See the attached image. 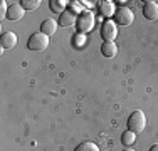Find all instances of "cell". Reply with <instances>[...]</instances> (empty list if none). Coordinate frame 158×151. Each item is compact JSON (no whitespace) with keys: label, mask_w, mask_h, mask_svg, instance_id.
Listing matches in <instances>:
<instances>
[{"label":"cell","mask_w":158,"mask_h":151,"mask_svg":"<svg viewBox=\"0 0 158 151\" xmlns=\"http://www.w3.org/2000/svg\"><path fill=\"white\" fill-rule=\"evenodd\" d=\"M145 126H146V116L145 112L136 109V111L131 112V116L128 118V129L133 131L135 134H140L141 131H145Z\"/></svg>","instance_id":"1"},{"label":"cell","mask_w":158,"mask_h":151,"mask_svg":"<svg viewBox=\"0 0 158 151\" xmlns=\"http://www.w3.org/2000/svg\"><path fill=\"white\" fill-rule=\"evenodd\" d=\"M94 24H96V17L93 15L91 10H84V12H81L79 17H77V22H76L77 30L81 34L91 32V30L94 29Z\"/></svg>","instance_id":"2"},{"label":"cell","mask_w":158,"mask_h":151,"mask_svg":"<svg viewBox=\"0 0 158 151\" xmlns=\"http://www.w3.org/2000/svg\"><path fill=\"white\" fill-rule=\"evenodd\" d=\"M47 45H49V37L42 32H34L27 40V47L31 49V51H35V52L46 51Z\"/></svg>","instance_id":"3"},{"label":"cell","mask_w":158,"mask_h":151,"mask_svg":"<svg viewBox=\"0 0 158 151\" xmlns=\"http://www.w3.org/2000/svg\"><path fill=\"white\" fill-rule=\"evenodd\" d=\"M116 35H118V25H116V22H113V20L103 22V25H101V39L104 42H114Z\"/></svg>","instance_id":"4"},{"label":"cell","mask_w":158,"mask_h":151,"mask_svg":"<svg viewBox=\"0 0 158 151\" xmlns=\"http://www.w3.org/2000/svg\"><path fill=\"white\" fill-rule=\"evenodd\" d=\"M135 20V14L131 12L128 7H121V9L116 10V22H118L119 25H130L131 22Z\"/></svg>","instance_id":"5"},{"label":"cell","mask_w":158,"mask_h":151,"mask_svg":"<svg viewBox=\"0 0 158 151\" xmlns=\"http://www.w3.org/2000/svg\"><path fill=\"white\" fill-rule=\"evenodd\" d=\"M143 15H145L148 20H156L158 18V3L153 0H148L143 5Z\"/></svg>","instance_id":"6"},{"label":"cell","mask_w":158,"mask_h":151,"mask_svg":"<svg viewBox=\"0 0 158 151\" xmlns=\"http://www.w3.org/2000/svg\"><path fill=\"white\" fill-rule=\"evenodd\" d=\"M17 44V35L14 32H3L0 35V45H2V51L5 49H14Z\"/></svg>","instance_id":"7"},{"label":"cell","mask_w":158,"mask_h":151,"mask_svg":"<svg viewBox=\"0 0 158 151\" xmlns=\"http://www.w3.org/2000/svg\"><path fill=\"white\" fill-rule=\"evenodd\" d=\"M76 22H77V15L71 9H67L66 12H62L61 17H59V24H61L62 27H71V25H74Z\"/></svg>","instance_id":"8"},{"label":"cell","mask_w":158,"mask_h":151,"mask_svg":"<svg viewBox=\"0 0 158 151\" xmlns=\"http://www.w3.org/2000/svg\"><path fill=\"white\" fill-rule=\"evenodd\" d=\"M99 14L103 15V17H113V15L116 14L114 2H111V0H104V2H101L99 3Z\"/></svg>","instance_id":"9"},{"label":"cell","mask_w":158,"mask_h":151,"mask_svg":"<svg viewBox=\"0 0 158 151\" xmlns=\"http://www.w3.org/2000/svg\"><path fill=\"white\" fill-rule=\"evenodd\" d=\"M24 7L20 5V3H14V5L9 7V14H7V18H10V20H20L22 17H24Z\"/></svg>","instance_id":"10"},{"label":"cell","mask_w":158,"mask_h":151,"mask_svg":"<svg viewBox=\"0 0 158 151\" xmlns=\"http://www.w3.org/2000/svg\"><path fill=\"white\" fill-rule=\"evenodd\" d=\"M56 30H57V22H56L54 18H46V20L40 24V32L46 34L47 37H51Z\"/></svg>","instance_id":"11"},{"label":"cell","mask_w":158,"mask_h":151,"mask_svg":"<svg viewBox=\"0 0 158 151\" xmlns=\"http://www.w3.org/2000/svg\"><path fill=\"white\" fill-rule=\"evenodd\" d=\"M101 54L108 59L114 57V55L118 54V45L114 42H103V45H101Z\"/></svg>","instance_id":"12"},{"label":"cell","mask_w":158,"mask_h":151,"mask_svg":"<svg viewBox=\"0 0 158 151\" xmlns=\"http://www.w3.org/2000/svg\"><path fill=\"white\" fill-rule=\"evenodd\" d=\"M71 2H67V0H51V10L56 14H62L67 10V5H69Z\"/></svg>","instance_id":"13"},{"label":"cell","mask_w":158,"mask_h":151,"mask_svg":"<svg viewBox=\"0 0 158 151\" xmlns=\"http://www.w3.org/2000/svg\"><path fill=\"white\" fill-rule=\"evenodd\" d=\"M135 141H136V134H135L133 131L128 129V131H125V133L121 134V143H123L125 146H128V148H130V146L133 145Z\"/></svg>","instance_id":"14"},{"label":"cell","mask_w":158,"mask_h":151,"mask_svg":"<svg viewBox=\"0 0 158 151\" xmlns=\"http://www.w3.org/2000/svg\"><path fill=\"white\" fill-rule=\"evenodd\" d=\"M74 151H99V146L96 143H91V141H84L81 145H77V148Z\"/></svg>","instance_id":"15"},{"label":"cell","mask_w":158,"mask_h":151,"mask_svg":"<svg viewBox=\"0 0 158 151\" xmlns=\"http://www.w3.org/2000/svg\"><path fill=\"white\" fill-rule=\"evenodd\" d=\"M40 3H42L40 0H22L20 5L24 7V10H35V9H39Z\"/></svg>","instance_id":"16"},{"label":"cell","mask_w":158,"mask_h":151,"mask_svg":"<svg viewBox=\"0 0 158 151\" xmlns=\"http://www.w3.org/2000/svg\"><path fill=\"white\" fill-rule=\"evenodd\" d=\"M7 14H9V5L5 0H2L0 2V18H7Z\"/></svg>","instance_id":"17"},{"label":"cell","mask_w":158,"mask_h":151,"mask_svg":"<svg viewBox=\"0 0 158 151\" xmlns=\"http://www.w3.org/2000/svg\"><path fill=\"white\" fill-rule=\"evenodd\" d=\"M84 42H86V37H84V34H79V35L76 34V37H74V44L81 47V45H84Z\"/></svg>","instance_id":"18"},{"label":"cell","mask_w":158,"mask_h":151,"mask_svg":"<svg viewBox=\"0 0 158 151\" xmlns=\"http://www.w3.org/2000/svg\"><path fill=\"white\" fill-rule=\"evenodd\" d=\"M69 5H71V10H73V12L76 14V15L81 12V2H71Z\"/></svg>","instance_id":"19"},{"label":"cell","mask_w":158,"mask_h":151,"mask_svg":"<svg viewBox=\"0 0 158 151\" xmlns=\"http://www.w3.org/2000/svg\"><path fill=\"white\" fill-rule=\"evenodd\" d=\"M81 3H82V5L86 7V9H93V5H94V3H93V2H86V0H84V2H81Z\"/></svg>","instance_id":"20"},{"label":"cell","mask_w":158,"mask_h":151,"mask_svg":"<svg viewBox=\"0 0 158 151\" xmlns=\"http://www.w3.org/2000/svg\"><path fill=\"white\" fill-rule=\"evenodd\" d=\"M150 151H158V143H156V145H153L152 148H150Z\"/></svg>","instance_id":"21"},{"label":"cell","mask_w":158,"mask_h":151,"mask_svg":"<svg viewBox=\"0 0 158 151\" xmlns=\"http://www.w3.org/2000/svg\"><path fill=\"white\" fill-rule=\"evenodd\" d=\"M123 151H135L133 148H126V149H123Z\"/></svg>","instance_id":"22"}]
</instances>
